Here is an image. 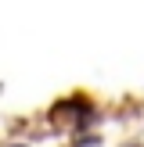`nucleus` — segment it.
Wrapping results in <instances>:
<instances>
[{"mask_svg": "<svg viewBox=\"0 0 144 147\" xmlns=\"http://www.w3.org/2000/svg\"><path fill=\"white\" fill-rule=\"evenodd\" d=\"M130 147H141V144H130Z\"/></svg>", "mask_w": 144, "mask_h": 147, "instance_id": "f257e3e1", "label": "nucleus"}, {"mask_svg": "<svg viewBox=\"0 0 144 147\" xmlns=\"http://www.w3.org/2000/svg\"><path fill=\"white\" fill-rule=\"evenodd\" d=\"M11 147H22V144H11Z\"/></svg>", "mask_w": 144, "mask_h": 147, "instance_id": "f03ea898", "label": "nucleus"}]
</instances>
